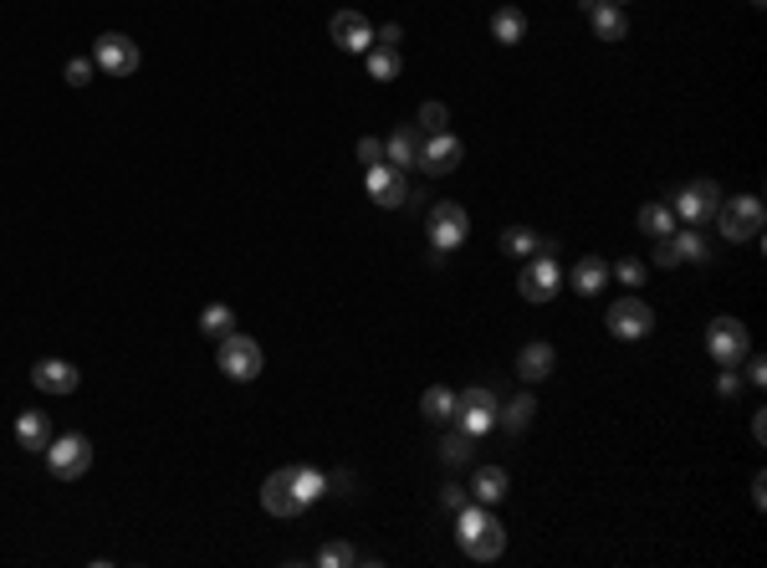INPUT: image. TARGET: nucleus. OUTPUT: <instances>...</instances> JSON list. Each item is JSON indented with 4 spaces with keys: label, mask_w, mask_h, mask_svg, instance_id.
Instances as JSON below:
<instances>
[{
    "label": "nucleus",
    "mask_w": 767,
    "mask_h": 568,
    "mask_svg": "<svg viewBox=\"0 0 767 568\" xmlns=\"http://www.w3.org/2000/svg\"><path fill=\"white\" fill-rule=\"evenodd\" d=\"M420 154H425V134H420L415 123H399L394 134L384 139V164H394V169L420 164Z\"/></svg>",
    "instance_id": "nucleus-12"
},
{
    "label": "nucleus",
    "mask_w": 767,
    "mask_h": 568,
    "mask_svg": "<svg viewBox=\"0 0 767 568\" xmlns=\"http://www.w3.org/2000/svg\"><path fill=\"white\" fill-rule=\"evenodd\" d=\"M507 487H512V482H507V471H502V466H481V471H476V487H471V497H476V502H486V507H496V502L507 497Z\"/></svg>",
    "instance_id": "nucleus-25"
},
{
    "label": "nucleus",
    "mask_w": 767,
    "mask_h": 568,
    "mask_svg": "<svg viewBox=\"0 0 767 568\" xmlns=\"http://www.w3.org/2000/svg\"><path fill=\"white\" fill-rule=\"evenodd\" d=\"M461 548H466L476 563H491V558H502V548H507V528H502L496 517H486V522H481V528H476V533H471Z\"/></svg>",
    "instance_id": "nucleus-17"
},
{
    "label": "nucleus",
    "mask_w": 767,
    "mask_h": 568,
    "mask_svg": "<svg viewBox=\"0 0 767 568\" xmlns=\"http://www.w3.org/2000/svg\"><path fill=\"white\" fill-rule=\"evenodd\" d=\"M614 277H619L624 287H645V261H640V256H624V261H614Z\"/></svg>",
    "instance_id": "nucleus-35"
},
{
    "label": "nucleus",
    "mask_w": 767,
    "mask_h": 568,
    "mask_svg": "<svg viewBox=\"0 0 767 568\" xmlns=\"http://www.w3.org/2000/svg\"><path fill=\"white\" fill-rule=\"evenodd\" d=\"M461 159H466V149H461L456 134H430L425 154H420V169L425 174H450V169H461Z\"/></svg>",
    "instance_id": "nucleus-14"
},
{
    "label": "nucleus",
    "mask_w": 767,
    "mask_h": 568,
    "mask_svg": "<svg viewBox=\"0 0 767 568\" xmlns=\"http://www.w3.org/2000/svg\"><path fill=\"white\" fill-rule=\"evenodd\" d=\"M589 26H594V36H599V41H624V31H629L624 11H619V6H609V0H594V6H589Z\"/></svg>",
    "instance_id": "nucleus-23"
},
{
    "label": "nucleus",
    "mask_w": 767,
    "mask_h": 568,
    "mask_svg": "<svg viewBox=\"0 0 767 568\" xmlns=\"http://www.w3.org/2000/svg\"><path fill=\"white\" fill-rule=\"evenodd\" d=\"M558 287H563V267H558V261H553L548 251L527 256V267H522V277H517V292H522L527 302H553Z\"/></svg>",
    "instance_id": "nucleus-7"
},
{
    "label": "nucleus",
    "mask_w": 767,
    "mask_h": 568,
    "mask_svg": "<svg viewBox=\"0 0 767 568\" xmlns=\"http://www.w3.org/2000/svg\"><path fill=\"white\" fill-rule=\"evenodd\" d=\"M215 364L225 369V379H236V384H251L256 374H261V343L256 338H246V333H231V338H220V354H215Z\"/></svg>",
    "instance_id": "nucleus-4"
},
{
    "label": "nucleus",
    "mask_w": 767,
    "mask_h": 568,
    "mask_svg": "<svg viewBox=\"0 0 767 568\" xmlns=\"http://www.w3.org/2000/svg\"><path fill=\"white\" fill-rule=\"evenodd\" d=\"M358 159H364V164H384V139L364 134V139H358Z\"/></svg>",
    "instance_id": "nucleus-37"
},
{
    "label": "nucleus",
    "mask_w": 767,
    "mask_h": 568,
    "mask_svg": "<svg viewBox=\"0 0 767 568\" xmlns=\"http://www.w3.org/2000/svg\"><path fill=\"white\" fill-rule=\"evenodd\" d=\"M609 333L624 338V343H640L655 333V308L645 297H619L614 308H609Z\"/></svg>",
    "instance_id": "nucleus-8"
},
{
    "label": "nucleus",
    "mask_w": 767,
    "mask_h": 568,
    "mask_svg": "<svg viewBox=\"0 0 767 568\" xmlns=\"http://www.w3.org/2000/svg\"><path fill=\"white\" fill-rule=\"evenodd\" d=\"M742 364H747V379H752V384H767V364H762L757 354H747Z\"/></svg>",
    "instance_id": "nucleus-41"
},
{
    "label": "nucleus",
    "mask_w": 767,
    "mask_h": 568,
    "mask_svg": "<svg viewBox=\"0 0 767 568\" xmlns=\"http://www.w3.org/2000/svg\"><path fill=\"white\" fill-rule=\"evenodd\" d=\"M364 190H369V200L384 205V210H399L404 195H410V185H404V169H394V164H369V169H364Z\"/></svg>",
    "instance_id": "nucleus-9"
},
{
    "label": "nucleus",
    "mask_w": 767,
    "mask_h": 568,
    "mask_svg": "<svg viewBox=\"0 0 767 568\" xmlns=\"http://www.w3.org/2000/svg\"><path fill=\"white\" fill-rule=\"evenodd\" d=\"M466 502H471V492H466V487H456V482H450V487L440 492V507H445V512H461Z\"/></svg>",
    "instance_id": "nucleus-39"
},
{
    "label": "nucleus",
    "mask_w": 767,
    "mask_h": 568,
    "mask_svg": "<svg viewBox=\"0 0 767 568\" xmlns=\"http://www.w3.org/2000/svg\"><path fill=\"white\" fill-rule=\"evenodd\" d=\"M261 507L272 512V517H297L302 512V502H297V492H292V476L287 471H272L261 482Z\"/></svg>",
    "instance_id": "nucleus-16"
},
{
    "label": "nucleus",
    "mask_w": 767,
    "mask_h": 568,
    "mask_svg": "<svg viewBox=\"0 0 767 568\" xmlns=\"http://www.w3.org/2000/svg\"><path fill=\"white\" fill-rule=\"evenodd\" d=\"M496 395L491 389H461V415H456V425L461 430H471V435H481V430H491L496 425Z\"/></svg>",
    "instance_id": "nucleus-10"
},
{
    "label": "nucleus",
    "mask_w": 767,
    "mask_h": 568,
    "mask_svg": "<svg viewBox=\"0 0 767 568\" xmlns=\"http://www.w3.org/2000/svg\"><path fill=\"white\" fill-rule=\"evenodd\" d=\"M655 267H681V251H675V241H670V236H660V241H655Z\"/></svg>",
    "instance_id": "nucleus-38"
},
{
    "label": "nucleus",
    "mask_w": 767,
    "mask_h": 568,
    "mask_svg": "<svg viewBox=\"0 0 767 568\" xmlns=\"http://www.w3.org/2000/svg\"><path fill=\"white\" fill-rule=\"evenodd\" d=\"M420 410H425V420H435V425H456V415H461V395H456V389H445V384H435V389H425Z\"/></svg>",
    "instance_id": "nucleus-21"
},
{
    "label": "nucleus",
    "mask_w": 767,
    "mask_h": 568,
    "mask_svg": "<svg viewBox=\"0 0 767 568\" xmlns=\"http://www.w3.org/2000/svg\"><path fill=\"white\" fill-rule=\"evenodd\" d=\"M532 415H537V400H532V395H517L507 410H496V420H502L512 435H517V430H527V425H532Z\"/></svg>",
    "instance_id": "nucleus-30"
},
{
    "label": "nucleus",
    "mask_w": 767,
    "mask_h": 568,
    "mask_svg": "<svg viewBox=\"0 0 767 568\" xmlns=\"http://www.w3.org/2000/svg\"><path fill=\"white\" fill-rule=\"evenodd\" d=\"M93 62L108 77H133V72H139V41L123 36V31H103L93 41Z\"/></svg>",
    "instance_id": "nucleus-6"
},
{
    "label": "nucleus",
    "mask_w": 767,
    "mask_h": 568,
    "mask_svg": "<svg viewBox=\"0 0 767 568\" xmlns=\"http://www.w3.org/2000/svg\"><path fill=\"white\" fill-rule=\"evenodd\" d=\"M471 456H476L471 430H445V441H440V461H445V466H466Z\"/></svg>",
    "instance_id": "nucleus-28"
},
{
    "label": "nucleus",
    "mask_w": 767,
    "mask_h": 568,
    "mask_svg": "<svg viewBox=\"0 0 767 568\" xmlns=\"http://www.w3.org/2000/svg\"><path fill=\"white\" fill-rule=\"evenodd\" d=\"M604 287H609V261H604V256H583V261H573V292L594 297V292H604Z\"/></svg>",
    "instance_id": "nucleus-22"
},
{
    "label": "nucleus",
    "mask_w": 767,
    "mask_h": 568,
    "mask_svg": "<svg viewBox=\"0 0 767 568\" xmlns=\"http://www.w3.org/2000/svg\"><path fill=\"white\" fill-rule=\"evenodd\" d=\"M287 476H292V492H297L302 507H312L318 497H328V476L318 466H287Z\"/></svg>",
    "instance_id": "nucleus-24"
},
{
    "label": "nucleus",
    "mask_w": 767,
    "mask_h": 568,
    "mask_svg": "<svg viewBox=\"0 0 767 568\" xmlns=\"http://www.w3.org/2000/svg\"><path fill=\"white\" fill-rule=\"evenodd\" d=\"M420 134L430 139V134H450V108L445 103H425L420 108Z\"/></svg>",
    "instance_id": "nucleus-33"
},
{
    "label": "nucleus",
    "mask_w": 767,
    "mask_h": 568,
    "mask_svg": "<svg viewBox=\"0 0 767 568\" xmlns=\"http://www.w3.org/2000/svg\"><path fill=\"white\" fill-rule=\"evenodd\" d=\"M706 354H711L721 369H737V364L752 354V333H747V323L732 318V313L711 318V328H706Z\"/></svg>",
    "instance_id": "nucleus-1"
},
{
    "label": "nucleus",
    "mask_w": 767,
    "mask_h": 568,
    "mask_svg": "<svg viewBox=\"0 0 767 568\" xmlns=\"http://www.w3.org/2000/svg\"><path fill=\"white\" fill-rule=\"evenodd\" d=\"M762 435H767V420H762V410H757V415H752V441H757V446H762Z\"/></svg>",
    "instance_id": "nucleus-42"
},
{
    "label": "nucleus",
    "mask_w": 767,
    "mask_h": 568,
    "mask_svg": "<svg viewBox=\"0 0 767 568\" xmlns=\"http://www.w3.org/2000/svg\"><path fill=\"white\" fill-rule=\"evenodd\" d=\"M318 563H323V568H353V563H358V553H353L348 543H323Z\"/></svg>",
    "instance_id": "nucleus-34"
},
{
    "label": "nucleus",
    "mask_w": 767,
    "mask_h": 568,
    "mask_svg": "<svg viewBox=\"0 0 767 568\" xmlns=\"http://www.w3.org/2000/svg\"><path fill=\"white\" fill-rule=\"evenodd\" d=\"M670 241H675V251H681V261H706V256H711V246H706L701 226H686V231H670Z\"/></svg>",
    "instance_id": "nucleus-29"
},
{
    "label": "nucleus",
    "mask_w": 767,
    "mask_h": 568,
    "mask_svg": "<svg viewBox=\"0 0 767 568\" xmlns=\"http://www.w3.org/2000/svg\"><path fill=\"white\" fill-rule=\"evenodd\" d=\"M553 364H558V354H553V343H527L522 354H517V374L527 379V384H537V379H548L553 374Z\"/></svg>",
    "instance_id": "nucleus-20"
},
{
    "label": "nucleus",
    "mask_w": 767,
    "mask_h": 568,
    "mask_svg": "<svg viewBox=\"0 0 767 568\" xmlns=\"http://www.w3.org/2000/svg\"><path fill=\"white\" fill-rule=\"evenodd\" d=\"M716 226L727 241H757L762 236V200L757 195H737L716 205Z\"/></svg>",
    "instance_id": "nucleus-3"
},
{
    "label": "nucleus",
    "mask_w": 767,
    "mask_h": 568,
    "mask_svg": "<svg viewBox=\"0 0 767 568\" xmlns=\"http://www.w3.org/2000/svg\"><path fill=\"white\" fill-rule=\"evenodd\" d=\"M716 389H721V395H727V400H732V395H737V389H742V374H737V369H721Z\"/></svg>",
    "instance_id": "nucleus-40"
},
{
    "label": "nucleus",
    "mask_w": 767,
    "mask_h": 568,
    "mask_svg": "<svg viewBox=\"0 0 767 568\" xmlns=\"http://www.w3.org/2000/svg\"><path fill=\"white\" fill-rule=\"evenodd\" d=\"M640 231H645V236H655V241H660V236H670V231H675V215H670V205H645V210H640Z\"/></svg>",
    "instance_id": "nucleus-31"
},
{
    "label": "nucleus",
    "mask_w": 767,
    "mask_h": 568,
    "mask_svg": "<svg viewBox=\"0 0 767 568\" xmlns=\"http://www.w3.org/2000/svg\"><path fill=\"white\" fill-rule=\"evenodd\" d=\"M87 466H93V441H87V435H52L47 471L57 476V482H77Z\"/></svg>",
    "instance_id": "nucleus-5"
},
{
    "label": "nucleus",
    "mask_w": 767,
    "mask_h": 568,
    "mask_svg": "<svg viewBox=\"0 0 767 568\" xmlns=\"http://www.w3.org/2000/svg\"><path fill=\"white\" fill-rule=\"evenodd\" d=\"M425 236H430L435 251H456V246H466V236H471V215H466V205H456V200L430 205Z\"/></svg>",
    "instance_id": "nucleus-2"
},
{
    "label": "nucleus",
    "mask_w": 767,
    "mask_h": 568,
    "mask_svg": "<svg viewBox=\"0 0 767 568\" xmlns=\"http://www.w3.org/2000/svg\"><path fill=\"white\" fill-rule=\"evenodd\" d=\"M491 41H502V47L527 41V11L522 6H496L491 11Z\"/></svg>",
    "instance_id": "nucleus-19"
},
{
    "label": "nucleus",
    "mask_w": 767,
    "mask_h": 568,
    "mask_svg": "<svg viewBox=\"0 0 767 568\" xmlns=\"http://www.w3.org/2000/svg\"><path fill=\"white\" fill-rule=\"evenodd\" d=\"M200 333L215 338V343H220V338H231V333H236V313L225 308V302H210V308L200 313Z\"/></svg>",
    "instance_id": "nucleus-27"
},
{
    "label": "nucleus",
    "mask_w": 767,
    "mask_h": 568,
    "mask_svg": "<svg viewBox=\"0 0 767 568\" xmlns=\"http://www.w3.org/2000/svg\"><path fill=\"white\" fill-rule=\"evenodd\" d=\"M502 246H507L512 256H537V251H543V236H532L527 226H507V231H502Z\"/></svg>",
    "instance_id": "nucleus-32"
},
{
    "label": "nucleus",
    "mask_w": 767,
    "mask_h": 568,
    "mask_svg": "<svg viewBox=\"0 0 767 568\" xmlns=\"http://www.w3.org/2000/svg\"><path fill=\"white\" fill-rule=\"evenodd\" d=\"M364 62H369V77H374V82H394V77L404 72V57H399V47H379V41H374V47L364 52Z\"/></svg>",
    "instance_id": "nucleus-26"
},
{
    "label": "nucleus",
    "mask_w": 767,
    "mask_h": 568,
    "mask_svg": "<svg viewBox=\"0 0 767 568\" xmlns=\"http://www.w3.org/2000/svg\"><path fill=\"white\" fill-rule=\"evenodd\" d=\"M16 446L21 451H47L52 446V420L41 410H21L16 415Z\"/></svg>",
    "instance_id": "nucleus-18"
},
{
    "label": "nucleus",
    "mask_w": 767,
    "mask_h": 568,
    "mask_svg": "<svg viewBox=\"0 0 767 568\" xmlns=\"http://www.w3.org/2000/svg\"><path fill=\"white\" fill-rule=\"evenodd\" d=\"M333 41L343 52H358L364 57L369 47H374V26H369V16H358V11H338L333 16Z\"/></svg>",
    "instance_id": "nucleus-15"
},
{
    "label": "nucleus",
    "mask_w": 767,
    "mask_h": 568,
    "mask_svg": "<svg viewBox=\"0 0 767 568\" xmlns=\"http://www.w3.org/2000/svg\"><path fill=\"white\" fill-rule=\"evenodd\" d=\"M716 205H721V190L711 180H696V185H686L681 195H675V210H681V221H691V226L711 221Z\"/></svg>",
    "instance_id": "nucleus-11"
},
{
    "label": "nucleus",
    "mask_w": 767,
    "mask_h": 568,
    "mask_svg": "<svg viewBox=\"0 0 767 568\" xmlns=\"http://www.w3.org/2000/svg\"><path fill=\"white\" fill-rule=\"evenodd\" d=\"M31 384L41 389V395H72V389L82 384V374H77L67 359H36V369H31Z\"/></svg>",
    "instance_id": "nucleus-13"
},
{
    "label": "nucleus",
    "mask_w": 767,
    "mask_h": 568,
    "mask_svg": "<svg viewBox=\"0 0 767 568\" xmlns=\"http://www.w3.org/2000/svg\"><path fill=\"white\" fill-rule=\"evenodd\" d=\"M93 72H98L93 57H72V62H67V82H72V87H87V82H93Z\"/></svg>",
    "instance_id": "nucleus-36"
},
{
    "label": "nucleus",
    "mask_w": 767,
    "mask_h": 568,
    "mask_svg": "<svg viewBox=\"0 0 767 568\" xmlns=\"http://www.w3.org/2000/svg\"><path fill=\"white\" fill-rule=\"evenodd\" d=\"M609 6H619V0H609Z\"/></svg>",
    "instance_id": "nucleus-43"
}]
</instances>
